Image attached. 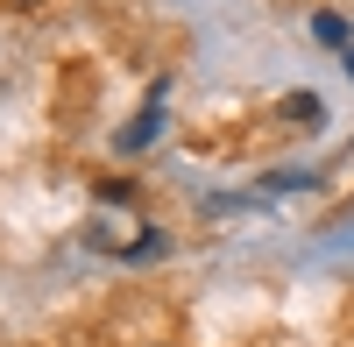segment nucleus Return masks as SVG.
Returning <instances> with one entry per match:
<instances>
[{
	"instance_id": "nucleus-1",
	"label": "nucleus",
	"mask_w": 354,
	"mask_h": 347,
	"mask_svg": "<svg viewBox=\"0 0 354 347\" xmlns=\"http://www.w3.org/2000/svg\"><path fill=\"white\" fill-rule=\"evenodd\" d=\"M277 121H290V128H319V121H326V100H319V93H283V100H277Z\"/></svg>"
},
{
	"instance_id": "nucleus-2",
	"label": "nucleus",
	"mask_w": 354,
	"mask_h": 347,
	"mask_svg": "<svg viewBox=\"0 0 354 347\" xmlns=\"http://www.w3.org/2000/svg\"><path fill=\"white\" fill-rule=\"evenodd\" d=\"M156 135H163V113H156V106H142V113H135V128H121V135H113V149H121V156H135V149H149Z\"/></svg>"
},
{
	"instance_id": "nucleus-3",
	"label": "nucleus",
	"mask_w": 354,
	"mask_h": 347,
	"mask_svg": "<svg viewBox=\"0 0 354 347\" xmlns=\"http://www.w3.org/2000/svg\"><path fill=\"white\" fill-rule=\"evenodd\" d=\"M156 255H170V234H163V227H142V241L121 248V263H156Z\"/></svg>"
},
{
	"instance_id": "nucleus-4",
	"label": "nucleus",
	"mask_w": 354,
	"mask_h": 347,
	"mask_svg": "<svg viewBox=\"0 0 354 347\" xmlns=\"http://www.w3.org/2000/svg\"><path fill=\"white\" fill-rule=\"evenodd\" d=\"M312 36L326 43V50H347V21L340 15H312Z\"/></svg>"
},
{
	"instance_id": "nucleus-5",
	"label": "nucleus",
	"mask_w": 354,
	"mask_h": 347,
	"mask_svg": "<svg viewBox=\"0 0 354 347\" xmlns=\"http://www.w3.org/2000/svg\"><path fill=\"white\" fill-rule=\"evenodd\" d=\"M100 198H106V206H128L135 185H128V178H106V185H100Z\"/></svg>"
},
{
	"instance_id": "nucleus-6",
	"label": "nucleus",
	"mask_w": 354,
	"mask_h": 347,
	"mask_svg": "<svg viewBox=\"0 0 354 347\" xmlns=\"http://www.w3.org/2000/svg\"><path fill=\"white\" fill-rule=\"evenodd\" d=\"M347 78H354V50H347Z\"/></svg>"
},
{
	"instance_id": "nucleus-7",
	"label": "nucleus",
	"mask_w": 354,
	"mask_h": 347,
	"mask_svg": "<svg viewBox=\"0 0 354 347\" xmlns=\"http://www.w3.org/2000/svg\"><path fill=\"white\" fill-rule=\"evenodd\" d=\"M15 8H36V0H15Z\"/></svg>"
}]
</instances>
